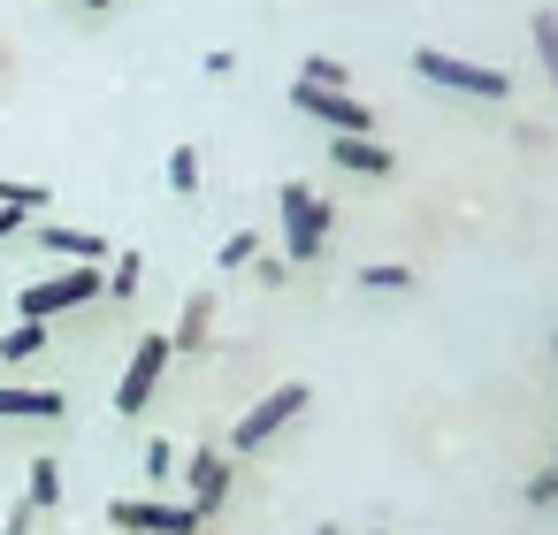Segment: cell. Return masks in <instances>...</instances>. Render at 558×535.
Masks as SVG:
<instances>
[{
	"label": "cell",
	"mask_w": 558,
	"mask_h": 535,
	"mask_svg": "<svg viewBox=\"0 0 558 535\" xmlns=\"http://www.w3.org/2000/svg\"><path fill=\"white\" fill-rule=\"evenodd\" d=\"M260 253H268V238H260V230H230V238H222V253H215V268H253Z\"/></svg>",
	"instance_id": "19"
},
{
	"label": "cell",
	"mask_w": 558,
	"mask_h": 535,
	"mask_svg": "<svg viewBox=\"0 0 558 535\" xmlns=\"http://www.w3.org/2000/svg\"><path fill=\"white\" fill-rule=\"evenodd\" d=\"M100 299V268H62V276H39L16 291V321H54V314H77Z\"/></svg>",
	"instance_id": "4"
},
{
	"label": "cell",
	"mask_w": 558,
	"mask_h": 535,
	"mask_svg": "<svg viewBox=\"0 0 558 535\" xmlns=\"http://www.w3.org/2000/svg\"><path fill=\"white\" fill-rule=\"evenodd\" d=\"M527 39H535V62H543V77L558 85V9H535V16H527Z\"/></svg>",
	"instance_id": "15"
},
{
	"label": "cell",
	"mask_w": 558,
	"mask_h": 535,
	"mask_svg": "<svg viewBox=\"0 0 558 535\" xmlns=\"http://www.w3.org/2000/svg\"><path fill=\"white\" fill-rule=\"evenodd\" d=\"M169 192L199 199V146H169Z\"/></svg>",
	"instance_id": "18"
},
{
	"label": "cell",
	"mask_w": 558,
	"mask_h": 535,
	"mask_svg": "<svg viewBox=\"0 0 558 535\" xmlns=\"http://www.w3.org/2000/svg\"><path fill=\"white\" fill-rule=\"evenodd\" d=\"M24 230V215H9V207H0V238H16Z\"/></svg>",
	"instance_id": "26"
},
{
	"label": "cell",
	"mask_w": 558,
	"mask_h": 535,
	"mask_svg": "<svg viewBox=\"0 0 558 535\" xmlns=\"http://www.w3.org/2000/svg\"><path fill=\"white\" fill-rule=\"evenodd\" d=\"M207 344H215V299L192 291L184 314H177V329H169V352H207Z\"/></svg>",
	"instance_id": "12"
},
{
	"label": "cell",
	"mask_w": 558,
	"mask_h": 535,
	"mask_svg": "<svg viewBox=\"0 0 558 535\" xmlns=\"http://www.w3.org/2000/svg\"><path fill=\"white\" fill-rule=\"evenodd\" d=\"M108 9H116V0H85V16H108Z\"/></svg>",
	"instance_id": "27"
},
{
	"label": "cell",
	"mask_w": 558,
	"mask_h": 535,
	"mask_svg": "<svg viewBox=\"0 0 558 535\" xmlns=\"http://www.w3.org/2000/svg\"><path fill=\"white\" fill-rule=\"evenodd\" d=\"M169 360H177V352H169V329H146V337L131 344V367H123V382H116V413H123V421H138V413L154 405Z\"/></svg>",
	"instance_id": "5"
},
{
	"label": "cell",
	"mask_w": 558,
	"mask_h": 535,
	"mask_svg": "<svg viewBox=\"0 0 558 535\" xmlns=\"http://www.w3.org/2000/svg\"><path fill=\"white\" fill-rule=\"evenodd\" d=\"M527 504H558V466H543V474L527 482Z\"/></svg>",
	"instance_id": "24"
},
{
	"label": "cell",
	"mask_w": 558,
	"mask_h": 535,
	"mask_svg": "<svg viewBox=\"0 0 558 535\" xmlns=\"http://www.w3.org/2000/svg\"><path fill=\"white\" fill-rule=\"evenodd\" d=\"M291 108L314 115L329 138H375V108L352 100V93H322V85H291Z\"/></svg>",
	"instance_id": "6"
},
{
	"label": "cell",
	"mask_w": 558,
	"mask_h": 535,
	"mask_svg": "<svg viewBox=\"0 0 558 535\" xmlns=\"http://www.w3.org/2000/svg\"><path fill=\"white\" fill-rule=\"evenodd\" d=\"M367 535H390V527H367Z\"/></svg>",
	"instance_id": "29"
},
{
	"label": "cell",
	"mask_w": 558,
	"mask_h": 535,
	"mask_svg": "<svg viewBox=\"0 0 558 535\" xmlns=\"http://www.w3.org/2000/svg\"><path fill=\"white\" fill-rule=\"evenodd\" d=\"M39 245H47V253H62V260H77V268L116 260V245H108L100 230H70V222H39Z\"/></svg>",
	"instance_id": "10"
},
{
	"label": "cell",
	"mask_w": 558,
	"mask_h": 535,
	"mask_svg": "<svg viewBox=\"0 0 558 535\" xmlns=\"http://www.w3.org/2000/svg\"><path fill=\"white\" fill-rule=\"evenodd\" d=\"M108 520H116V535H199L207 527L192 504H169V497H116Z\"/></svg>",
	"instance_id": "7"
},
{
	"label": "cell",
	"mask_w": 558,
	"mask_h": 535,
	"mask_svg": "<svg viewBox=\"0 0 558 535\" xmlns=\"http://www.w3.org/2000/svg\"><path fill=\"white\" fill-rule=\"evenodd\" d=\"M329 161L344 177H398V154L383 138H329Z\"/></svg>",
	"instance_id": "11"
},
{
	"label": "cell",
	"mask_w": 558,
	"mask_h": 535,
	"mask_svg": "<svg viewBox=\"0 0 558 535\" xmlns=\"http://www.w3.org/2000/svg\"><path fill=\"white\" fill-rule=\"evenodd\" d=\"M276 207H283V260H299V268H314L322 253H329V230H337V207L314 192V184H283L276 192Z\"/></svg>",
	"instance_id": "1"
},
{
	"label": "cell",
	"mask_w": 558,
	"mask_h": 535,
	"mask_svg": "<svg viewBox=\"0 0 558 535\" xmlns=\"http://www.w3.org/2000/svg\"><path fill=\"white\" fill-rule=\"evenodd\" d=\"M306 398H314L306 382H268V390H260V398L238 413V428H230V451H238V459L268 451V443H276V436H283L299 413H306Z\"/></svg>",
	"instance_id": "3"
},
{
	"label": "cell",
	"mask_w": 558,
	"mask_h": 535,
	"mask_svg": "<svg viewBox=\"0 0 558 535\" xmlns=\"http://www.w3.org/2000/svg\"><path fill=\"white\" fill-rule=\"evenodd\" d=\"M184 482H192V497H184V504H192L199 520H215V512L230 504V451H215V443H199V451L184 459Z\"/></svg>",
	"instance_id": "8"
},
{
	"label": "cell",
	"mask_w": 558,
	"mask_h": 535,
	"mask_svg": "<svg viewBox=\"0 0 558 535\" xmlns=\"http://www.w3.org/2000/svg\"><path fill=\"white\" fill-rule=\"evenodd\" d=\"M138 283H146V253H116V268L100 276L108 299H138Z\"/></svg>",
	"instance_id": "17"
},
{
	"label": "cell",
	"mask_w": 558,
	"mask_h": 535,
	"mask_svg": "<svg viewBox=\"0 0 558 535\" xmlns=\"http://www.w3.org/2000/svg\"><path fill=\"white\" fill-rule=\"evenodd\" d=\"M314 535H344V527H337V520H322V527H314Z\"/></svg>",
	"instance_id": "28"
},
{
	"label": "cell",
	"mask_w": 558,
	"mask_h": 535,
	"mask_svg": "<svg viewBox=\"0 0 558 535\" xmlns=\"http://www.w3.org/2000/svg\"><path fill=\"white\" fill-rule=\"evenodd\" d=\"M47 199H54L47 184H16V177L0 184V207H9V215H24V222H32V215H47Z\"/></svg>",
	"instance_id": "21"
},
{
	"label": "cell",
	"mask_w": 558,
	"mask_h": 535,
	"mask_svg": "<svg viewBox=\"0 0 558 535\" xmlns=\"http://www.w3.org/2000/svg\"><path fill=\"white\" fill-rule=\"evenodd\" d=\"M177 474V451L169 443H146V482H169Z\"/></svg>",
	"instance_id": "22"
},
{
	"label": "cell",
	"mask_w": 558,
	"mask_h": 535,
	"mask_svg": "<svg viewBox=\"0 0 558 535\" xmlns=\"http://www.w3.org/2000/svg\"><path fill=\"white\" fill-rule=\"evenodd\" d=\"M47 337H54V321H16V329H0V360L24 367V360H39V352H47Z\"/></svg>",
	"instance_id": "14"
},
{
	"label": "cell",
	"mask_w": 558,
	"mask_h": 535,
	"mask_svg": "<svg viewBox=\"0 0 558 535\" xmlns=\"http://www.w3.org/2000/svg\"><path fill=\"white\" fill-rule=\"evenodd\" d=\"M0 535H32V512H24V504H9V520H0Z\"/></svg>",
	"instance_id": "25"
},
{
	"label": "cell",
	"mask_w": 558,
	"mask_h": 535,
	"mask_svg": "<svg viewBox=\"0 0 558 535\" xmlns=\"http://www.w3.org/2000/svg\"><path fill=\"white\" fill-rule=\"evenodd\" d=\"M70 398L54 382H0V421H62Z\"/></svg>",
	"instance_id": "9"
},
{
	"label": "cell",
	"mask_w": 558,
	"mask_h": 535,
	"mask_svg": "<svg viewBox=\"0 0 558 535\" xmlns=\"http://www.w3.org/2000/svg\"><path fill=\"white\" fill-rule=\"evenodd\" d=\"M253 276H260L268 291H283V283H291V260H268V253H260V260H253Z\"/></svg>",
	"instance_id": "23"
},
{
	"label": "cell",
	"mask_w": 558,
	"mask_h": 535,
	"mask_svg": "<svg viewBox=\"0 0 558 535\" xmlns=\"http://www.w3.org/2000/svg\"><path fill=\"white\" fill-rule=\"evenodd\" d=\"M550 352H558V344H550Z\"/></svg>",
	"instance_id": "30"
},
{
	"label": "cell",
	"mask_w": 558,
	"mask_h": 535,
	"mask_svg": "<svg viewBox=\"0 0 558 535\" xmlns=\"http://www.w3.org/2000/svg\"><path fill=\"white\" fill-rule=\"evenodd\" d=\"M54 504H62V466H54V459L39 451V459L24 466V512L39 520V512H54Z\"/></svg>",
	"instance_id": "13"
},
{
	"label": "cell",
	"mask_w": 558,
	"mask_h": 535,
	"mask_svg": "<svg viewBox=\"0 0 558 535\" xmlns=\"http://www.w3.org/2000/svg\"><path fill=\"white\" fill-rule=\"evenodd\" d=\"M413 77H428L436 93H459V100H512V77L489 70V62H466L451 47H413Z\"/></svg>",
	"instance_id": "2"
},
{
	"label": "cell",
	"mask_w": 558,
	"mask_h": 535,
	"mask_svg": "<svg viewBox=\"0 0 558 535\" xmlns=\"http://www.w3.org/2000/svg\"><path fill=\"white\" fill-rule=\"evenodd\" d=\"M299 85H322V93H352V70L337 54H306L299 62Z\"/></svg>",
	"instance_id": "16"
},
{
	"label": "cell",
	"mask_w": 558,
	"mask_h": 535,
	"mask_svg": "<svg viewBox=\"0 0 558 535\" xmlns=\"http://www.w3.org/2000/svg\"><path fill=\"white\" fill-rule=\"evenodd\" d=\"M360 291H413V260H367Z\"/></svg>",
	"instance_id": "20"
}]
</instances>
